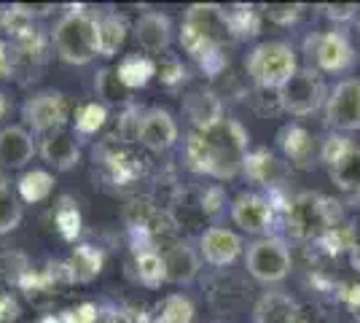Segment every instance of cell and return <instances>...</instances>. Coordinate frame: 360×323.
Returning <instances> with one entry per match:
<instances>
[{"label":"cell","mask_w":360,"mask_h":323,"mask_svg":"<svg viewBox=\"0 0 360 323\" xmlns=\"http://www.w3.org/2000/svg\"><path fill=\"white\" fill-rule=\"evenodd\" d=\"M250 135L237 119H224L207 132H191L186 140V165L218 181L240 175L248 159Z\"/></svg>","instance_id":"1"},{"label":"cell","mask_w":360,"mask_h":323,"mask_svg":"<svg viewBox=\"0 0 360 323\" xmlns=\"http://www.w3.org/2000/svg\"><path fill=\"white\" fill-rule=\"evenodd\" d=\"M97 19L100 16L73 8L60 16V22L51 30V41L62 62L68 65H89L100 57V35H97Z\"/></svg>","instance_id":"2"},{"label":"cell","mask_w":360,"mask_h":323,"mask_svg":"<svg viewBox=\"0 0 360 323\" xmlns=\"http://www.w3.org/2000/svg\"><path fill=\"white\" fill-rule=\"evenodd\" d=\"M245 70L261 92H280L299 73V57L288 41H264L248 54Z\"/></svg>","instance_id":"3"},{"label":"cell","mask_w":360,"mask_h":323,"mask_svg":"<svg viewBox=\"0 0 360 323\" xmlns=\"http://www.w3.org/2000/svg\"><path fill=\"white\" fill-rule=\"evenodd\" d=\"M245 267L253 280L271 286V283H283L290 270H293V256L285 240L280 237H258L248 246L245 253Z\"/></svg>","instance_id":"4"},{"label":"cell","mask_w":360,"mask_h":323,"mask_svg":"<svg viewBox=\"0 0 360 323\" xmlns=\"http://www.w3.org/2000/svg\"><path fill=\"white\" fill-rule=\"evenodd\" d=\"M326 100H328V89L317 68H299V73L280 89V106L296 119L317 113L326 106Z\"/></svg>","instance_id":"5"},{"label":"cell","mask_w":360,"mask_h":323,"mask_svg":"<svg viewBox=\"0 0 360 323\" xmlns=\"http://www.w3.org/2000/svg\"><path fill=\"white\" fill-rule=\"evenodd\" d=\"M288 224L296 237L301 240H315L326 237L333 229V218L330 215V200L317 197V194H299L293 202H288Z\"/></svg>","instance_id":"6"},{"label":"cell","mask_w":360,"mask_h":323,"mask_svg":"<svg viewBox=\"0 0 360 323\" xmlns=\"http://www.w3.org/2000/svg\"><path fill=\"white\" fill-rule=\"evenodd\" d=\"M22 119L35 132L49 135V132L65 129V124L70 119V103L60 89H44V92L30 94L22 103Z\"/></svg>","instance_id":"7"},{"label":"cell","mask_w":360,"mask_h":323,"mask_svg":"<svg viewBox=\"0 0 360 323\" xmlns=\"http://www.w3.org/2000/svg\"><path fill=\"white\" fill-rule=\"evenodd\" d=\"M307 54L315 60L320 73H345L358 62L352 41L339 30L315 32L312 38H307Z\"/></svg>","instance_id":"8"},{"label":"cell","mask_w":360,"mask_h":323,"mask_svg":"<svg viewBox=\"0 0 360 323\" xmlns=\"http://www.w3.org/2000/svg\"><path fill=\"white\" fill-rule=\"evenodd\" d=\"M326 124L333 132H358L360 129V78H345L328 92Z\"/></svg>","instance_id":"9"},{"label":"cell","mask_w":360,"mask_h":323,"mask_svg":"<svg viewBox=\"0 0 360 323\" xmlns=\"http://www.w3.org/2000/svg\"><path fill=\"white\" fill-rule=\"evenodd\" d=\"M183 27L194 32L196 38L205 41L207 46L215 49H224L226 41L231 38L226 11L215 3H194V6H188V11L183 16Z\"/></svg>","instance_id":"10"},{"label":"cell","mask_w":360,"mask_h":323,"mask_svg":"<svg viewBox=\"0 0 360 323\" xmlns=\"http://www.w3.org/2000/svg\"><path fill=\"white\" fill-rule=\"evenodd\" d=\"M231 221L248 234H266L274 224V205L264 194L242 191L231 202Z\"/></svg>","instance_id":"11"},{"label":"cell","mask_w":360,"mask_h":323,"mask_svg":"<svg viewBox=\"0 0 360 323\" xmlns=\"http://www.w3.org/2000/svg\"><path fill=\"white\" fill-rule=\"evenodd\" d=\"M137 143L143 148L153 151V154H162V151L172 148L178 143V122L165 108H148L143 113V119H140Z\"/></svg>","instance_id":"12"},{"label":"cell","mask_w":360,"mask_h":323,"mask_svg":"<svg viewBox=\"0 0 360 323\" xmlns=\"http://www.w3.org/2000/svg\"><path fill=\"white\" fill-rule=\"evenodd\" d=\"M242 237L237 232L224 229V227H210V229L202 232L199 237V253H202V262H207L210 267H229L240 259Z\"/></svg>","instance_id":"13"},{"label":"cell","mask_w":360,"mask_h":323,"mask_svg":"<svg viewBox=\"0 0 360 323\" xmlns=\"http://www.w3.org/2000/svg\"><path fill=\"white\" fill-rule=\"evenodd\" d=\"M38 154L44 156L46 165H51L60 172L78 167V162H81V148H78L75 132H70V129H57V132L44 135Z\"/></svg>","instance_id":"14"},{"label":"cell","mask_w":360,"mask_h":323,"mask_svg":"<svg viewBox=\"0 0 360 323\" xmlns=\"http://www.w3.org/2000/svg\"><path fill=\"white\" fill-rule=\"evenodd\" d=\"M35 140L32 135L19 127V124H8L0 129V167H8V170H19L25 167L35 156Z\"/></svg>","instance_id":"15"},{"label":"cell","mask_w":360,"mask_h":323,"mask_svg":"<svg viewBox=\"0 0 360 323\" xmlns=\"http://www.w3.org/2000/svg\"><path fill=\"white\" fill-rule=\"evenodd\" d=\"M165 256L167 267V283H175V286H188L199 277L202 270V253L191 248L188 243H175L162 253Z\"/></svg>","instance_id":"16"},{"label":"cell","mask_w":360,"mask_h":323,"mask_svg":"<svg viewBox=\"0 0 360 323\" xmlns=\"http://www.w3.org/2000/svg\"><path fill=\"white\" fill-rule=\"evenodd\" d=\"M135 38L143 51L162 54L172 44V19L162 11H148L135 22Z\"/></svg>","instance_id":"17"},{"label":"cell","mask_w":360,"mask_h":323,"mask_svg":"<svg viewBox=\"0 0 360 323\" xmlns=\"http://www.w3.org/2000/svg\"><path fill=\"white\" fill-rule=\"evenodd\" d=\"M253 323H301L299 302L285 291H266L255 302Z\"/></svg>","instance_id":"18"},{"label":"cell","mask_w":360,"mask_h":323,"mask_svg":"<svg viewBox=\"0 0 360 323\" xmlns=\"http://www.w3.org/2000/svg\"><path fill=\"white\" fill-rule=\"evenodd\" d=\"M242 172H245L250 181H255V184H261V186H266V189H269V186L285 184L290 167H288L283 159H277L271 151L258 148V151H250V154H248Z\"/></svg>","instance_id":"19"},{"label":"cell","mask_w":360,"mask_h":323,"mask_svg":"<svg viewBox=\"0 0 360 323\" xmlns=\"http://www.w3.org/2000/svg\"><path fill=\"white\" fill-rule=\"evenodd\" d=\"M186 116L194 124V132H207L218 122H224V103L215 92H194L186 100Z\"/></svg>","instance_id":"20"},{"label":"cell","mask_w":360,"mask_h":323,"mask_svg":"<svg viewBox=\"0 0 360 323\" xmlns=\"http://www.w3.org/2000/svg\"><path fill=\"white\" fill-rule=\"evenodd\" d=\"M280 148H283V154L288 156V162H293V165H299V167H309L312 165V156H315V140L312 135L301 127V124L290 122L285 124L283 129H280Z\"/></svg>","instance_id":"21"},{"label":"cell","mask_w":360,"mask_h":323,"mask_svg":"<svg viewBox=\"0 0 360 323\" xmlns=\"http://www.w3.org/2000/svg\"><path fill=\"white\" fill-rule=\"evenodd\" d=\"M68 275H70V283H91L94 277L103 272V253L91 246H78L73 248L70 259H68Z\"/></svg>","instance_id":"22"},{"label":"cell","mask_w":360,"mask_h":323,"mask_svg":"<svg viewBox=\"0 0 360 323\" xmlns=\"http://www.w3.org/2000/svg\"><path fill=\"white\" fill-rule=\"evenodd\" d=\"M127 32H129V25L127 19L116 11H108L97 19V35H100V57H116V51L124 46L127 41Z\"/></svg>","instance_id":"23"},{"label":"cell","mask_w":360,"mask_h":323,"mask_svg":"<svg viewBox=\"0 0 360 323\" xmlns=\"http://www.w3.org/2000/svg\"><path fill=\"white\" fill-rule=\"evenodd\" d=\"M116 73H119L121 84L127 89H140V87H146L150 78L156 76V62L146 57V54H129V57H124L119 62Z\"/></svg>","instance_id":"24"},{"label":"cell","mask_w":360,"mask_h":323,"mask_svg":"<svg viewBox=\"0 0 360 323\" xmlns=\"http://www.w3.org/2000/svg\"><path fill=\"white\" fill-rule=\"evenodd\" d=\"M196 308L186 293H169L156 305L153 323H194Z\"/></svg>","instance_id":"25"},{"label":"cell","mask_w":360,"mask_h":323,"mask_svg":"<svg viewBox=\"0 0 360 323\" xmlns=\"http://www.w3.org/2000/svg\"><path fill=\"white\" fill-rule=\"evenodd\" d=\"M328 175L333 186H339L342 191H360V146L328 167Z\"/></svg>","instance_id":"26"},{"label":"cell","mask_w":360,"mask_h":323,"mask_svg":"<svg viewBox=\"0 0 360 323\" xmlns=\"http://www.w3.org/2000/svg\"><path fill=\"white\" fill-rule=\"evenodd\" d=\"M137 277L148 289H159L162 283H167L165 256L156 253V251H150V248L143 251V253H137Z\"/></svg>","instance_id":"27"},{"label":"cell","mask_w":360,"mask_h":323,"mask_svg":"<svg viewBox=\"0 0 360 323\" xmlns=\"http://www.w3.org/2000/svg\"><path fill=\"white\" fill-rule=\"evenodd\" d=\"M54 191V178L46 170H30L19 178V194L25 202H44Z\"/></svg>","instance_id":"28"},{"label":"cell","mask_w":360,"mask_h":323,"mask_svg":"<svg viewBox=\"0 0 360 323\" xmlns=\"http://www.w3.org/2000/svg\"><path fill=\"white\" fill-rule=\"evenodd\" d=\"M226 19H229V27H231V35L237 38H253L261 30V22H258V11L253 6H231V8H224Z\"/></svg>","instance_id":"29"},{"label":"cell","mask_w":360,"mask_h":323,"mask_svg":"<svg viewBox=\"0 0 360 323\" xmlns=\"http://www.w3.org/2000/svg\"><path fill=\"white\" fill-rule=\"evenodd\" d=\"M75 132L78 135H94L97 129H103L108 122V106L105 103H84L75 110Z\"/></svg>","instance_id":"30"},{"label":"cell","mask_w":360,"mask_h":323,"mask_svg":"<svg viewBox=\"0 0 360 323\" xmlns=\"http://www.w3.org/2000/svg\"><path fill=\"white\" fill-rule=\"evenodd\" d=\"M22 224V202L11 191V186L0 184V237L11 234Z\"/></svg>","instance_id":"31"},{"label":"cell","mask_w":360,"mask_h":323,"mask_svg":"<svg viewBox=\"0 0 360 323\" xmlns=\"http://www.w3.org/2000/svg\"><path fill=\"white\" fill-rule=\"evenodd\" d=\"M355 148V143L347 138V135H342V132H330L328 138L323 140V146H320V159L328 165V167H333L342 156H347L349 151Z\"/></svg>","instance_id":"32"},{"label":"cell","mask_w":360,"mask_h":323,"mask_svg":"<svg viewBox=\"0 0 360 323\" xmlns=\"http://www.w3.org/2000/svg\"><path fill=\"white\" fill-rule=\"evenodd\" d=\"M301 11H304L301 3H269V6H264V16L269 19L271 25H280V27L296 25Z\"/></svg>","instance_id":"33"},{"label":"cell","mask_w":360,"mask_h":323,"mask_svg":"<svg viewBox=\"0 0 360 323\" xmlns=\"http://www.w3.org/2000/svg\"><path fill=\"white\" fill-rule=\"evenodd\" d=\"M94 87H97L100 97H105V100H124L127 92H129V89L121 84L119 73H116V70H110V68H105V70H100V73H97Z\"/></svg>","instance_id":"34"},{"label":"cell","mask_w":360,"mask_h":323,"mask_svg":"<svg viewBox=\"0 0 360 323\" xmlns=\"http://www.w3.org/2000/svg\"><path fill=\"white\" fill-rule=\"evenodd\" d=\"M57 229H60V234L65 240H73L75 234H78V229H81V215H78V210H75L70 202H65L60 210H57Z\"/></svg>","instance_id":"35"},{"label":"cell","mask_w":360,"mask_h":323,"mask_svg":"<svg viewBox=\"0 0 360 323\" xmlns=\"http://www.w3.org/2000/svg\"><path fill=\"white\" fill-rule=\"evenodd\" d=\"M156 73H159V78L165 81L167 87H175L186 78V68H183V62L178 57H165L162 62H156Z\"/></svg>","instance_id":"36"},{"label":"cell","mask_w":360,"mask_h":323,"mask_svg":"<svg viewBox=\"0 0 360 323\" xmlns=\"http://www.w3.org/2000/svg\"><path fill=\"white\" fill-rule=\"evenodd\" d=\"M97 315H100L97 305L84 302V305H75V308L65 310V312L60 315V321L62 323H94L97 321Z\"/></svg>","instance_id":"37"},{"label":"cell","mask_w":360,"mask_h":323,"mask_svg":"<svg viewBox=\"0 0 360 323\" xmlns=\"http://www.w3.org/2000/svg\"><path fill=\"white\" fill-rule=\"evenodd\" d=\"M323 11L330 22H349L358 14V6L355 3H336V6H323Z\"/></svg>","instance_id":"38"},{"label":"cell","mask_w":360,"mask_h":323,"mask_svg":"<svg viewBox=\"0 0 360 323\" xmlns=\"http://www.w3.org/2000/svg\"><path fill=\"white\" fill-rule=\"evenodd\" d=\"M19 318V305L8 291L0 289V323H11Z\"/></svg>","instance_id":"39"},{"label":"cell","mask_w":360,"mask_h":323,"mask_svg":"<svg viewBox=\"0 0 360 323\" xmlns=\"http://www.w3.org/2000/svg\"><path fill=\"white\" fill-rule=\"evenodd\" d=\"M19 6V11L25 16H30V19H35V16H46V14H51L54 11V6H30V3H16Z\"/></svg>","instance_id":"40"},{"label":"cell","mask_w":360,"mask_h":323,"mask_svg":"<svg viewBox=\"0 0 360 323\" xmlns=\"http://www.w3.org/2000/svg\"><path fill=\"white\" fill-rule=\"evenodd\" d=\"M347 308H349V312H352L360 323V283L358 286H352L349 293H347Z\"/></svg>","instance_id":"41"},{"label":"cell","mask_w":360,"mask_h":323,"mask_svg":"<svg viewBox=\"0 0 360 323\" xmlns=\"http://www.w3.org/2000/svg\"><path fill=\"white\" fill-rule=\"evenodd\" d=\"M11 76V57H8V49L0 41V78Z\"/></svg>","instance_id":"42"},{"label":"cell","mask_w":360,"mask_h":323,"mask_svg":"<svg viewBox=\"0 0 360 323\" xmlns=\"http://www.w3.org/2000/svg\"><path fill=\"white\" fill-rule=\"evenodd\" d=\"M349 264H352V270L360 275V246H355L349 251Z\"/></svg>","instance_id":"43"},{"label":"cell","mask_w":360,"mask_h":323,"mask_svg":"<svg viewBox=\"0 0 360 323\" xmlns=\"http://www.w3.org/2000/svg\"><path fill=\"white\" fill-rule=\"evenodd\" d=\"M8 113V100H6V94H0V119Z\"/></svg>","instance_id":"44"},{"label":"cell","mask_w":360,"mask_h":323,"mask_svg":"<svg viewBox=\"0 0 360 323\" xmlns=\"http://www.w3.org/2000/svg\"><path fill=\"white\" fill-rule=\"evenodd\" d=\"M38 323H62V321H60V315H57V318H54V315H44Z\"/></svg>","instance_id":"45"},{"label":"cell","mask_w":360,"mask_h":323,"mask_svg":"<svg viewBox=\"0 0 360 323\" xmlns=\"http://www.w3.org/2000/svg\"><path fill=\"white\" fill-rule=\"evenodd\" d=\"M212 323H221V321H212Z\"/></svg>","instance_id":"46"},{"label":"cell","mask_w":360,"mask_h":323,"mask_svg":"<svg viewBox=\"0 0 360 323\" xmlns=\"http://www.w3.org/2000/svg\"><path fill=\"white\" fill-rule=\"evenodd\" d=\"M301 323H307V321H301Z\"/></svg>","instance_id":"47"}]
</instances>
